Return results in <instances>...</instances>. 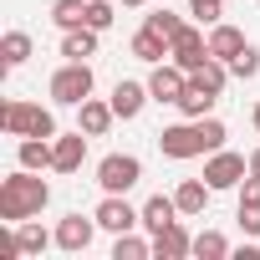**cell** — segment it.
<instances>
[{
  "label": "cell",
  "mask_w": 260,
  "mask_h": 260,
  "mask_svg": "<svg viewBox=\"0 0 260 260\" xmlns=\"http://www.w3.org/2000/svg\"><path fill=\"white\" fill-rule=\"evenodd\" d=\"M240 204H260V174H245V184H240Z\"/></svg>",
  "instance_id": "obj_33"
},
{
  "label": "cell",
  "mask_w": 260,
  "mask_h": 260,
  "mask_svg": "<svg viewBox=\"0 0 260 260\" xmlns=\"http://www.w3.org/2000/svg\"><path fill=\"white\" fill-rule=\"evenodd\" d=\"M250 122H255V133H260V102H255V112H250Z\"/></svg>",
  "instance_id": "obj_35"
},
{
  "label": "cell",
  "mask_w": 260,
  "mask_h": 260,
  "mask_svg": "<svg viewBox=\"0 0 260 260\" xmlns=\"http://www.w3.org/2000/svg\"><path fill=\"white\" fill-rule=\"evenodd\" d=\"M189 16H199L204 26H214V21H224V0H189Z\"/></svg>",
  "instance_id": "obj_31"
},
{
  "label": "cell",
  "mask_w": 260,
  "mask_h": 260,
  "mask_svg": "<svg viewBox=\"0 0 260 260\" xmlns=\"http://www.w3.org/2000/svg\"><path fill=\"white\" fill-rule=\"evenodd\" d=\"M189 82H194V87H204V92H214V97H219V92H224V82H230V67H224V61H214V56H209V61H204V67H194V72H189Z\"/></svg>",
  "instance_id": "obj_22"
},
{
  "label": "cell",
  "mask_w": 260,
  "mask_h": 260,
  "mask_svg": "<svg viewBox=\"0 0 260 260\" xmlns=\"http://www.w3.org/2000/svg\"><path fill=\"white\" fill-rule=\"evenodd\" d=\"M235 219H240V230H245V235H260V204H240V214H235Z\"/></svg>",
  "instance_id": "obj_32"
},
{
  "label": "cell",
  "mask_w": 260,
  "mask_h": 260,
  "mask_svg": "<svg viewBox=\"0 0 260 260\" xmlns=\"http://www.w3.org/2000/svg\"><path fill=\"white\" fill-rule=\"evenodd\" d=\"M169 61H179L184 72L204 67V61H209V36H204V31H194V26H184V31L174 36V46H169Z\"/></svg>",
  "instance_id": "obj_10"
},
{
  "label": "cell",
  "mask_w": 260,
  "mask_h": 260,
  "mask_svg": "<svg viewBox=\"0 0 260 260\" xmlns=\"http://www.w3.org/2000/svg\"><path fill=\"white\" fill-rule=\"evenodd\" d=\"M209 194H214V189H209V179H184V184L174 189L179 214H189V219H194V214H204V209H209Z\"/></svg>",
  "instance_id": "obj_17"
},
{
  "label": "cell",
  "mask_w": 260,
  "mask_h": 260,
  "mask_svg": "<svg viewBox=\"0 0 260 260\" xmlns=\"http://www.w3.org/2000/svg\"><path fill=\"white\" fill-rule=\"evenodd\" d=\"M92 67L87 61H67V67H56L51 72V102H61V107H82L87 97H92Z\"/></svg>",
  "instance_id": "obj_4"
},
{
  "label": "cell",
  "mask_w": 260,
  "mask_h": 260,
  "mask_svg": "<svg viewBox=\"0 0 260 260\" xmlns=\"http://www.w3.org/2000/svg\"><path fill=\"white\" fill-rule=\"evenodd\" d=\"M107 102H112V112H117L122 122H133V117H138V112L153 102V92H148V82H117Z\"/></svg>",
  "instance_id": "obj_12"
},
{
  "label": "cell",
  "mask_w": 260,
  "mask_h": 260,
  "mask_svg": "<svg viewBox=\"0 0 260 260\" xmlns=\"http://www.w3.org/2000/svg\"><path fill=\"white\" fill-rule=\"evenodd\" d=\"M87 164V133L77 127V133H56L51 138V169L56 174H77Z\"/></svg>",
  "instance_id": "obj_9"
},
{
  "label": "cell",
  "mask_w": 260,
  "mask_h": 260,
  "mask_svg": "<svg viewBox=\"0 0 260 260\" xmlns=\"http://www.w3.org/2000/svg\"><path fill=\"white\" fill-rule=\"evenodd\" d=\"M143 179V164L133 158V153H107L102 164H97V184H102V194H127Z\"/></svg>",
  "instance_id": "obj_5"
},
{
  "label": "cell",
  "mask_w": 260,
  "mask_h": 260,
  "mask_svg": "<svg viewBox=\"0 0 260 260\" xmlns=\"http://www.w3.org/2000/svg\"><path fill=\"white\" fill-rule=\"evenodd\" d=\"M214 102H219L214 92H204V87H194V82H189V87H184V97H179L174 107H179L184 117H209V112H214Z\"/></svg>",
  "instance_id": "obj_23"
},
{
  "label": "cell",
  "mask_w": 260,
  "mask_h": 260,
  "mask_svg": "<svg viewBox=\"0 0 260 260\" xmlns=\"http://www.w3.org/2000/svg\"><path fill=\"white\" fill-rule=\"evenodd\" d=\"M127 51H133L138 61H148V67L169 61V41H164L158 31H148V26H138V31H133V41H127Z\"/></svg>",
  "instance_id": "obj_16"
},
{
  "label": "cell",
  "mask_w": 260,
  "mask_h": 260,
  "mask_svg": "<svg viewBox=\"0 0 260 260\" xmlns=\"http://www.w3.org/2000/svg\"><path fill=\"white\" fill-rule=\"evenodd\" d=\"M112 122H117V112H112V102H97V97H87V102L77 107V127H82L87 138H102L107 127H112Z\"/></svg>",
  "instance_id": "obj_15"
},
{
  "label": "cell",
  "mask_w": 260,
  "mask_h": 260,
  "mask_svg": "<svg viewBox=\"0 0 260 260\" xmlns=\"http://www.w3.org/2000/svg\"><path fill=\"white\" fill-rule=\"evenodd\" d=\"M31 36L26 31H6V41H0V67H6V72H16V67H26L31 61Z\"/></svg>",
  "instance_id": "obj_20"
},
{
  "label": "cell",
  "mask_w": 260,
  "mask_h": 260,
  "mask_svg": "<svg viewBox=\"0 0 260 260\" xmlns=\"http://www.w3.org/2000/svg\"><path fill=\"white\" fill-rule=\"evenodd\" d=\"M245 174H250V158H245V153H230V148H214L209 164H204V179H209L214 194H219V189H240Z\"/></svg>",
  "instance_id": "obj_6"
},
{
  "label": "cell",
  "mask_w": 260,
  "mask_h": 260,
  "mask_svg": "<svg viewBox=\"0 0 260 260\" xmlns=\"http://www.w3.org/2000/svg\"><path fill=\"white\" fill-rule=\"evenodd\" d=\"M153 255H158V260H184V255H194V235L174 219L169 230H158V235H153Z\"/></svg>",
  "instance_id": "obj_14"
},
{
  "label": "cell",
  "mask_w": 260,
  "mask_h": 260,
  "mask_svg": "<svg viewBox=\"0 0 260 260\" xmlns=\"http://www.w3.org/2000/svg\"><path fill=\"white\" fill-rule=\"evenodd\" d=\"M102 224H97V214H67L61 224H56V250H67V255H82L87 245H92V235H97Z\"/></svg>",
  "instance_id": "obj_8"
},
{
  "label": "cell",
  "mask_w": 260,
  "mask_h": 260,
  "mask_svg": "<svg viewBox=\"0 0 260 260\" xmlns=\"http://www.w3.org/2000/svg\"><path fill=\"white\" fill-rule=\"evenodd\" d=\"M0 127L11 138H56V117L41 102H6L0 107Z\"/></svg>",
  "instance_id": "obj_3"
},
{
  "label": "cell",
  "mask_w": 260,
  "mask_h": 260,
  "mask_svg": "<svg viewBox=\"0 0 260 260\" xmlns=\"http://www.w3.org/2000/svg\"><path fill=\"white\" fill-rule=\"evenodd\" d=\"M16 245H21V255H41L46 245H56V230L46 235L41 224H31V219H21V224H16Z\"/></svg>",
  "instance_id": "obj_24"
},
{
  "label": "cell",
  "mask_w": 260,
  "mask_h": 260,
  "mask_svg": "<svg viewBox=\"0 0 260 260\" xmlns=\"http://www.w3.org/2000/svg\"><path fill=\"white\" fill-rule=\"evenodd\" d=\"M194 255H199V260H224V255H230V240H224L219 230H199V235H194Z\"/></svg>",
  "instance_id": "obj_27"
},
{
  "label": "cell",
  "mask_w": 260,
  "mask_h": 260,
  "mask_svg": "<svg viewBox=\"0 0 260 260\" xmlns=\"http://www.w3.org/2000/svg\"><path fill=\"white\" fill-rule=\"evenodd\" d=\"M92 214H97V224H102L107 235H122V230H138V224H143V209H133L122 194H107Z\"/></svg>",
  "instance_id": "obj_7"
},
{
  "label": "cell",
  "mask_w": 260,
  "mask_h": 260,
  "mask_svg": "<svg viewBox=\"0 0 260 260\" xmlns=\"http://www.w3.org/2000/svg\"><path fill=\"white\" fill-rule=\"evenodd\" d=\"M46 204H51V184L36 169H16L11 179H0V219H6V224L36 219Z\"/></svg>",
  "instance_id": "obj_2"
},
{
  "label": "cell",
  "mask_w": 260,
  "mask_h": 260,
  "mask_svg": "<svg viewBox=\"0 0 260 260\" xmlns=\"http://www.w3.org/2000/svg\"><path fill=\"white\" fill-rule=\"evenodd\" d=\"M51 21H56L61 31L87 26V0H56V6H51Z\"/></svg>",
  "instance_id": "obj_26"
},
{
  "label": "cell",
  "mask_w": 260,
  "mask_h": 260,
  "mask_svg": "<svg viewBox=\"0 0 260 260\" xmlns=\"http://www.w3.org/2000/svg\"><path fill=\"white\" fill-rule=\"evenodd\" d=\"M153 255V240H143V235H133V230H122L117 240H112V260H148Z\"/></svg>",
  "instance_id": "obj_25"
},
{
  "label": "cell",
  "mask_w": 260,
  "mask_h": 260,
  "mask_svg": "<svg viewBox=\"0 0 260 260\" xmlns=\"http://www.w3.org/2000/svg\"><path fill=\"white\" fill-rule=\"evenodd\" d=\"M184 87H189V72H184L179 61H158V67L148 72V92H153V102H179Z\"/></svg>",
  "instance_id": "obj_11"
},
{
  "label": "cell",
  "mask_w": 260,
  "mask_h": 260,
  "mask_svg": "<svg viewBox=\"0 0 260 260\" xmlns=\"http://www.w3.org/2000/svg\"><path fill=\"white\" fill-rule=\"evenodd\" d=\"M112 21H117L112 0H87V26H92V31H107Z\"/></svg>",
  "instance_id": "obj_29"
},
{
  "label": "cell",
  "mask_w": 260,
  "mask_h": 260,
  "mask_svg": "<svg viewBox=\"0 0 260 260\" xmlns=\"http://www.w3.org/2000/svg\"><path fill=\"white\" fill-rule=\"evenodd\" d=\"M122 6H148V0H122Z\"/></svg>",
  "instance_id": "obj_36"
},
{
  "label": "cell",
  "mask_w": 260,
  "mask_h": 260,
  "mask_svg": "<svg viewBox=\"0 0 260 260\" xmlns=\"http://www.w3.org/2000/svg\"><path fill=\"white\" fill-rule=\"evenodd\" d=\"M143 26H148V31H158V36H164V41L174 46V36H179V31H184L189 21H179V16H174V11L164 6V11H153V16H143Z\"/></svg>",
  "instance_id": "obj_28"
},
{
  "label": "cell",
  "mask_w": 260,
  "mask_h": 260,
  "mask_svg": "<svg viewBox=\"0 0 260 260\" xmlns=\"http://www.w3.org/2000/svg\"><path fill=\"white\" fill-rule=\"evenodd\" d=\"M97 36H102V31H92V26L61 31V56H67V61H87V56H97Z\"/></svg>",
  "instance_id": "obj_19"
},
{
  "label": "cell",
  "mask_w": 260,
  "mask_h": 260,
  "mask_svg": "<svg viewBox=\"0 0 260 260\" xmlns=\"http://www.w3.org/2000/svg\"><path fill=\"white\" fill-rule=\"evenodd\" d=\"M16 164L21 169H51V138H21L16 143Z\"/></svg>",
  "instance_id": "obj_21"
},
{
  "label": "cell",
  "mask_w": 260,
  "mask_h": 260,
  "mask_svg": "<svg viewBox=\"0 0 260 260\" xmlns=\"http://www.w3.org/2000/svg\"><path fill=\"white\" fill-rule=\"evenodd\" d=\"M174 219H179V199H174V194H153V199L143 204V230H148V235L169 230Z\"/></svg>",
  "instance_id": "obj_18"
},
{
  "label": "cell",
  "mask_w": 260,
  "mask_h": 260,
  "mask_svg": "<svg viewBox=\"0 0 260 260\" xmlns=\"http://www.w3.org/2000/svg\"><path fill=\"white\" fill-rule=\"evenodd\" d=\"M250 174H260V148H255V153H250Z\"/></svg>",
  "instance_id": "obj_34"
},
{
  "label": "cell",
  "mask_w": 260,
  "mask_h": 260,
  "mask_svg": "<svg viewBox=\"0 0 260 260\" xmlns=\"http://www.w3.org/2000/svg\"><path fill=\"white\" fill-rule=\"evenodd\" d=\"M224 138H230V127L219 117H184V122H174V127L158 133V153L184 164V158H199V153L224 148Z\"/></svg>",
  "instance_id": "obj_1"
},
{
  "label": "cell",
  "mask_w": 260,
  "mask_h": 260,
  "mask_svg": "<svg viewBox=\"0 0 260 260\" xmlns=\"http://www.w3.org/2000/svg\"><path fill=\"white\" fill-rule=\"evenodd\" d=\"M245 46H250V41H245V31H240V26H230V21H214V26H209V56H214V61H224V67H230Z\"/></svg>",
  "instance_id": "obj_13"
},
{
  "label": "cell",
  "mask_w": 260,
  "mask_h": 260,
  "mask_svg": "<svg viewBox=\"0 0 260 260\" xmlns=\"http://www.w3.org/2000/svg\"><path fill=\"white\" fill-rule=\"evenodd\" d=\"M255 72H260V51H255V46H245V51H240V56L230 61V77H240V82H250Z\"/></svg>",
  "instance_id": "obj_30"
}]
</instances>
